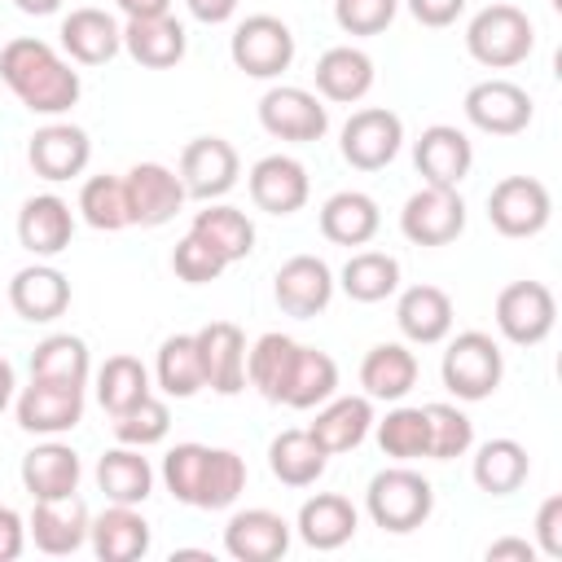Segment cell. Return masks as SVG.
<instances>
[{
    "mask_svg": "<svg viewBox=\"0 0 562 562\" xmlns=\"http://www.w3.org/2000/svg\"><path fill=\"white\" fill-rule=\"evenodd\" d=\"M206 443H176V448H167V457H162V487L180 501V505H198V487H202V470H206Z\"/></svg>",
    "mask_w": 562,
    "mask_h": 562,
    "instance_id": "cell-49",
    "label": "cell"
},
{
    "mask_svg": "<svg viewBox=\"0 0 562 562\" xmlns=\"http://www.w3.org/2000/svg\"><path fill=\"white\" fill-rule=\"evenodd\" d=\"M400 149H404V119L386 105L356 110L338 132V154L356 171H382L395 162Z\"/></svg>",
    "mask_w": 562,
    "mask_h": 562,
    "instance_id": "cell-6",
    "label": "cell"
},
{
    "mask_svg": "<svg viewBox=\"0 0 562 562\" xmlns=\"http://www.w3.org/2000/svg\"><path fill=\"white\" fill-rule=\"evenodd\" d=\"M145 395H154V373L136 360V356H110L101 369H97V404L119 417L127 413L132 404H140Z\"/></svg>",
    "mask_w": 562,
    "mask_h": 562,
    "instance_id": "cell-42",
    "label": "cell"
},
{
    "mask_svg": "<svg viewBox=\"0 0 562 562\" xmlns=\"http://www.w3.org/2000/svg\"><path fill=\"white\" fill-rule=\"evenodd\" d=\"M184 4H189V13H193L198 22L220 26V22H228V18L237 13V4H241V0H184Z\"/></svg>",
    "mask_w": 562,
    "mask_h": 562,
    "instance_id": "cell-56",
    "label": "cell"
},
{
    "mask_svg": "<svg viewBox=\"0 0 562 562\" xmlns=\"http://www.w3.org/2000/svg\"><path fill=\"white\" fill-rule=\"evenodd\" d=\"M26 162H31V171H35L40 180L61 184V180H75V176L88 171V162H92V140H88V132H83L79 123L53 119V123H44V127L31 132V140H26Z\"/></svg>",
    "mask_w": 562,
    "mask_h": 562,
    "instance_id": "cell-14",
    "label": "cell"
},
{
    "mask_svg": "<svg viewBox=\"0 0 562 562\" xmlns=\"http://www.w3.org/2000/svg\"><path fill=\"white\" fill-rule=\"evenodd\" d=\"M26 549V518L13 505H0V562L22 558Z\"/></svg>",
    "mask_w": 562,
    "mask_h": 562,
    "instance_id": "cell-54",
    "label": "cell"
},
{
    "mask_svg": "<svg viewBox=\"0 0 562 562\" xmlns=\"http://www.w3.org/2000/svg\"><path fill=\"white\" fill-rule=\"evenodd\" d=\"M470 127L487 132V136H518L527 132V123L536 119V105H531V92L518 88L514 79H483L465 92L461 101Z\"/></svg>",
    "mask_w": 562,
    "mask_h": 562,
    "instance_id": "cell-13",
    "label": "cell"
},
{
    "mask_svg": "<svg viewBox=\"0 0 562 562\" xmlns=\"http://www.w3.org/2000/svg\"><path fill=\"white\" fill-rule=\"evenodd\" d=\"M329 395H338V364L329 351L321 347H303L299 342V360L290 373V391H285V408H316Z\"/></svg>",
    "mask_w": 562,
    "mask_h": 562,
    "instance_id": "cell-43",
    "label": "cell"
},
{
    "mask_svg": "<svg viewBox=\"0 0 562 562\" xmlns=\"http://www.w3.org/2000/svg\"><path fill=\"white\" fill-rule=\"evenodd\" d=\"M75 237V211L57 193H31L18 211V241L35 259H57Z\"/></svg>",
    "mask_w": 562,
    "mask_h": 562,
    "instance_id": "cell-23",
    "label": "cell"
},
{
    "mask_svg": "<svg viewBox=\"0 0 562 562\" xmlns=\"http://www.w3.org/2000/svg\"><path fill=\"white\" fill-rule=\"evenodd\" d=\"M294 360H299V342L290 334H259L250 347H246V382L268 400V404H285V391H290V373H294Z\"/></svg>",
    "mask_w": 562,
    "mask_h": 562,
    "instance_id": "cell-35",
    "label": "cell"
},
{
    "mask_svg": "<svg viewBox=\"0 0 562 562\" xmlns=\"http://www.w3.org/2000/svg\"><path fill=\"white\" fill-rule=\"evenodd\" d=\"M202 378L215 395H241L246 391V334L233 321H211L198 334Z\"/></svg>",
    "mask_w": 562,
    "mask_h": 562,
    "instance_id": "cell-24",
    "label": "cell"
},
{
    "mask_svg": "<svg viewBox=\"0 0 562 562\" xmlns=\"http://www.w3.org/2000/svg\"><path fill=\"white\" fill-rule=\"evenodd\" d=\"M123 18H158V13H171V0H114Z\"/></svg>",
    "mask_w": 562,
    "mask_h": 562,
    "instance_id": "cell-57",
    "label": "cell"
},
{
    "mask_svg": "<svg viewBox=\"0 0 562 562\" xmlns=\"http://www.w3.org/2000/svg\"><path fill=\"white\" fill-rule=\"evenodd\" d=\"M382 228V211L360 189H338L321 206V237L334 246H369Z\"/></svg>",
    "mask_w": 562,
    "mask_h": 562,
    "instance_id": "cell-32",
    "label": "cell"
},
{
    "mask_svg": "<svg viewBox=\"0 0 562 562\" xmlns=\"http://www.w3.org/2000/svg\"><path fill=\"white\" fill-rule=\"evenodd\" d=\"M439 378H443V386H448L457 400L479 404V400H487V395L501 386V378H505V351H501V342H496L492 334H483V329H461V334L448 338V347H443Z\"/></svg>",
    "mask_w": 562,
    "mask_h": 562,
    "instance_id": "cell-4",
    "label": "cell"
},
{
    "mask_svg": "<svg viewBox=\"0 0 562 562\" xmlns=\"http://www.w3.org/2000/svg\"><path fill=\"white\" fill-rule=\"evenodd\" d=\"M9 307L22 321H31V325L57 321L70 307V277L61 268H53L48 259H35V263H26V268L13 272V281H9Z\"/></svg>",
    "mask_w": 562,
    "mask_h": 562,
    "instance_id": "cell-21",
    "label": "cell"
},
{
    "mask_svg": "<svg viewBox=\"0 0 562 562\" xmlns=\"http://www.w3.org/2000/svg\"><path fill=\"white\" fill-rule=\"evenodd\" d=\"M13 413H18V426L26 435L57 439V435H66V430H75L83 422V386L31 378V386H22L13 395Z\"/></svg>",
    "mask_w": 562,
    "mask_h": 562,
    "instance_id": "cell-12",
    "label": "cell"
},
{
    "mask_svg": "<svg viewBox=\"0 0 562 562\" xmlns=\"http://www.w3.org/2000/svg\"><path fill=\"white\" fill-rule=\"evenodd\" d=\"M536 553L562 558V496H544L536 509Z\"/></svg>",
    "mask_w": 562,
    "mask_h": 562,
    "instance_id": "cell-52",
    "label": "cell"
},
{
    "mask_svg": "<svg viewBox=\"0 0 562 562\" xmlns=\"http://www.w3.org/2000/svg\"><path fill=\"white\" fill-rule=\"evenodd\" d=\"M180 184L189 198L198 202H220L237 176H241V158L237 149L224 140V136H193L184 149H180V167H176Z\"/></svg>",
    "mask_w": 562,
    "mask_h": 562,
    "instance_id": "cell-11",
    "label": "cell"
},
{
    "mask_svg": "<svg viewBox=\"0 0 562 562\" xmlns=\"http://www.w3.org/2000/svg\"><path fill=\"white\" fill-rule=\"evenodd\" d=\"M224 268H228V259L215 246H206L198 233H184L176 241V250H171V272L184 285H211V281H220Z\"/></svg>",
    "mask_w": 562,
    "mask_h": 562,
    "instance_id": "cell-50",
    "label": "cell"
},
{
    "mask_svg": "<svg viewBox=\"0 0 562 562\" xmlns=\"http://www.w3.org/2000/svg\"><path fill=\"white\" fill-rule=\"evenodd\" d=\"M400 13V0H334V22L347 35H382Z\"/></svg>",
    "mask_w": 562,
    "mask_h": 562,
    "instance_id": "cell-51",
    "label": "cell"
},
{
    "mask_svg": "<svg viewBox=\"0 0 562 562\" xmlns=\"http://www.w3.org/2000/svg\"><path fill=\"white\" fill-rule=\"evenodd\" d=\"M167 430H171V408L158 395H145L140 404H132L127 413L114 417V439L132 443V448H154L167 439Z\"/></svg>",
    "mask_w": 562,
    "mask_h": 562,
    "instance_id": "cell-48",
    "label": "cell"
},
{
    "mask_svg": "<svg viewBox=\"0 0 562 562\" xmlns=\"http://www.w3.org/2000/svg\"><path fill=\"white\" fill-rule=\"evenodd\" d=\"M88 544H92V553H97L101 562H136V558L149 553L154 531H149L140 505H114V501H110V509H101V514L92 518Z\"/></svg>",
    "mask_w": 562,
    "mask_h": 562,
    "instance_id": "cell-29",
    "label": "cell"
},
{
    "mask_svg": "<svg viewBox=\"0 0 562 562\" xmlns=\"http://www.w3.org/2000/svg\"><path fill=\"white\" fill-rule=\"evenodd\" d=\"M413 167L422 171L426 184H443V189H457L470 167H474V145L461 127L452 123H430L422 127V136L413 140Z\"/></svg>",
    "mask_w": 562,
    "mask_h": 562,
    "instance_id": "cell-20",
    "label": "cell"
},
{
    "mask_svg": "<svg viewBox=\"0 0 562 562\" xmlns=\"http://www.w3.org/2000/svg\"><path fill=\"white\" fill-rule=\"evenodd\" d=\"M496 329L514 347H540L558 325V299L544 281H509L496 294Z\"/></svg>",
    "mask_w": 562,
    "mask_h": 562,
    "instance_id": "cell-7",
    "label": "cell"
},
{
    "mask_svg": "<svg viewBox=\"0 0 562 562\" xmlns=\"http://www.w3.org/2000/svg\"><path fill=\"white\" fill-rule=\"evenodd\" d=\"M312 79H316V97H321V101L356 105V101L369 97L378 70H373V57H369L364 48H356V44H334V48H325V53L316 57Z\"/></svg>",
    "mask_w": 562,
    "mask_h": 562,
    "instance_id": "cell-25",
    "label": "cell"
},
{
    "mask_svg": "<svg viewBox=\"0 0 562 562\" xmlns=\"http://www.w3.org/2000/svg\"><path fill=\"white\" fill-rule=\"evenodd\" d=\"M334 285L338 281H334V272H329V263L321 255H290L272 277V299H277V307L285 316L312 321V316H321L329 307Z\"/></svg>",
    "mask_w": 562,
    "mask_h": 562,
    "instance_id": "cell-16",
    "label": "cell"
},
{
    "mask_svg": "<svg viewBox=\"0 0 562 562\" xmlns=\"http://www.w3.org/2000/svg\"><path fill=\"white\" fill-rule=\"evenodd\" d=\"M329 465V452L307 430H281L268 443V470L285 487H312Z\"/></svg>",
    "mask_w": 562,
    "mask_h": 562,
    "instance_id": "cell-37",
    "label": "cell"
},
{
    "mask_svg": "<svg viewBox=\"0 0 562 562\" xmlns=\"http://www.w3.org/2000/svg\"><path fill=\"white\" fill-rule=\"evenodd\" d=\"M57 35H61V53L75 66H105V61H114L123 53V26H119V18L105 13V9H92V4L70 9L61 18V31Z\"/></svg>",
    "mask_w": 562,
    "mask_h": 562,
    "instance_id": "cell-22",
    "label": "cell"
},
{
    "mask_svg": "<svg viewBox=\"0 0 562 562\" xmlns=\"http://www.w3.org/2000/svg\"><path fill=\"white\" fill-rule=\"evenodd\" d=\"M154 382L167 400H193L206 378H202V356H198V338L193 334H171L162 338L158 347V360H154Z\"/></svg>",
    "mask_w": 562,
    "mask_h": 562,
    "instance_id": "cell-40",
    "label": "cell"
},
{
    "mask_svg": "<svg viewBox=\"0 0 562 562\" xmlns=\"http://www.w3.org/2000/svg\"><path fill=\"white\" fill-rule=\"evenodd\" d=\"M79 220L97 233H119L127 228V189L123 176H88L79 189Z\"/></svg>",
    "mask_w": 562,
    "mask_h": 562,
    "instance_id": "cell-45",
    "label": "cell"
},
{
    "mask_svg": "<svg viewBox=\"0 0 562 562\" xmlns=\"http://www.w3.org/2000/svg\"><path fill=\"white\" fill-rule=\"evenodd\" d=\"M338 285L356 303H382V299H391L400 290V259L386 255V250H356L342 263Z\"/></svg>",
    "mask_w": 562,
    "mask_h": 562,
    "instance_id": "cell-41",
    "label": "cell"
},
{
    "mask_svg": "<svg viewBox=\"0 0 562 562\" xmlns=\"http://www.w3.org/2000/svg\"><path fill=\"white\" fill-rule=\"evenodd\" d=\"M408 4V13L422 22V26H430V31H443V26H452L461 13H465V0H404Z\"/></svg>",
    "mask_w": 562,
    "mask_h": 562,
    "instance_id": "cell-53",
    "label": "cell"
},
{
    "mask_svg": "<svg viewBox=\"0 0 562 562\" xmlns=\"http://www.w3.org/2000/svg\"><path fill=\"white\" fill-rule=\"evenodd\" d=\"M290 536H294V527L277 509H263V505L237 509L224 522V553L233 562H277V558H285Z\"/></svg>",
    "mask_w": 562,
    "mask_h": 562,
    "instance_id": "cell-19",
    "label": "cell"
},
{
    "mask_svg": "<svg viewBox=\"0 0 562 562\" xmlns=\"http://www.w3.org/2000/svg\"><path fill=\"white\" fill-rule=\"evenodd\" d=\"M422 408H426V430H430V443H426L430 461H457L474 448V422L457 404L439 400V404H422Z\"/></svg>",
    "mask_w": 562,
    "mask_h": 562,
    "instance_id": "cell-46",
    "label": "cell"
},
{
    "mask_svg": "<svg viewBox=\"0 0 562 562\" xmlns=\"http://www.w3.org/2000/svg\"><path fill=\"white\" fill-rule=\"evenodd\" d=\"M123 53L145 66V70H171L189 53V35L180 18L158 13V18H127L123 22Z\"/></svg>",
    "mask_w": 562,
    "mask_h": 562,
    "instance_id": "cell-26",
    "label": "cell"
},
{
    "mask_svg": "<svg viewBox=\"0 0 562 562\" xmlns=\"http://www.w3.org/2000/svg\"><path fill=\"white\" fill-rule=\"evenodd\" d=\"M189 233H198L206 246H215L228 263H241L255 250V224H250V215L237 211V206H228V202H206L193 215Z\"/></svg>",
    "mask_w": 562,
    "mask_h": 562,
    "instance_id": "cell-39",
    "label": "cell"
},
{
    "mask_svg": "<svg viewBox=\"0 0 562 562\" xmlns=\"http://www.w3.org/2000/svg\"><path fill=\"white\" fill-rule=\"evenodd\" d=\"M0 79L31 114H44V119L66 114L83 92L75 61L35 35H13L0 48Z\"/></svg>",
    "mask_w": 562,
    "mask_h": 562,
    "instance_id": "cell-1",
    "label": "cell"
},
{
    "mask_svg": "<svg viewBox=\"0 0 562 562\" xmlns=\"http://www.w3.org/2000/svg\"><path fill=\"white\" fill-rule=\"evenodd\" d=\"M97 487L114 505H145L154 496V465H149L145 448L119 443V448L101 452V461H97Z\"/></svg>",
    "mask_w": 562,
    "mask_h": 562,
    "instance_id": "cell-34",
    "label": "cell"
},
{
    "mask_svg": "<svg viewBox=\"0 0 562 562\" xmlns=\"http://www.w3.org/2000/svg\"><path fill=\"white\" fill-rule=\"evenodd\" d=\"M487 562H536V544L518 536H501L487 544Z\"/></svg>",
    "mask_w": 562,
    "mask_h": 562,
    "instance_id": "cell-55",
    "label": "cell"
},
{
    "mask_svg": "<svg viewBox=\"0 0 562 562\" xmlns=\"http://www.w3.org/2000/svg\"><path fill=\"white\" fill-rule=\"evenodd\" d=\"M373 422L378 417H373V400L369 395H329L325 404H316V422L307 426V435L329 457H338V452L360 448L369 439Z\"/></svg>",
    "mask_w": 562,
    "mask_h": 562,
    "instance_id": "cell-27",
    "label": "cell"
},
{
    "mask_svg": "<svg viewBox=\"0 0 562 562\" xmlns=\"http://www.w3.org/2000/svg\"><path fill=\"white\" fill-rule=\"evenodd\" d=\"M246 189H250V202L268 215H294L307 206V193H312V180H307V167L290 154H263L250 176H246Z\"/></svg>",
    "mask_w": 562,
    "mask_h": 562,
    "instance_id": "cell-18",
    "label": "cell"
},
{
    "mask_svg": "<svg viewBox=\"0 0 562 562\" xmlns=\"http://www.w3.org/2000/svg\"><path fill=\"white\" fill-rule=\"evenodd\" d=\"M88 527L92 514L79 501V492L70 496H53V501H31V518H26V540H35L40 553L48 558H70L88 544Z\"/></svg>",
    "mask_w": 562,
    "mask_h": 562,
    "instance_id": "cell-17",
    "label": "cell"
},
{
    "mask_svg": "<svg viewBox=\"0 0 562 562\" xmlns=\"http://www.w3.org/2000/svg\"><path fill=\"white\" fill-rule=\"evenodd\" d=\"M259 127L290 145H312L329 132V110L316 92L299 83H272L259 97Z\"/></svg>",
    "mask_w": 562,
    "mask_h": 562,
    "instance_id": "cell-8",
    "label": "cell"
},
{
    "mask_svg": "<svg viewBox=\"0 0 562 562\" xmlns=\"http://www.w3.org/2000/svg\"><path fill=\"white\" fill-rule=\"evenodd\" d=\"M452 299H448V290H439V285H408V290H400V299H395V325H400V334L408 338V342H417V347H435V342H443L448 334H452Z\"/></svg>",
    "mask_w": 562,
    "mask_h": 562,
    "instance_id": "cell-31",
    "label": "cell"
},
{
    "mask_svg": "<svg viewBox=\"0 0 562 562\" xmlns=\"http://www.w3.org/2000/svg\"><path fill=\"white\" fill-rule=\"evenodd\" d=\"M22 487L31 492V501H53V496H70L79 492L83 479V461L70 443L61 439H44L22 457Z\"/></svg>",
    "mask_w": 562,
    "mask_h": 562,
    "instance_id": "cell-30",
    "label": "cell"
},
{
    "mask_svg": "<svg viewBox=\"0 0 562 562\" xmlns=\"http://www.w3.org/2000/svg\"><path fill=\"white\" fill-rule=\"evenodd\" d=\"M400 233L413 246H448V241H457L465 233V202H461V193L443 189V184H422L400 206Z\"/></svg>",
    "mask_w": 562,
    "mask_h": 562,
    "instance_id": "cell-10",
    "label": "cell"
},
{
    "mask_svg": "<svg viewBox=\"0 0 562 562\" xmlns=\"http://www.w3.org/2000/svg\"><path fill=\"white\" fill-rule=\"evenodd\" d=\"M13 9L26 13V18H48V13L61 9V0H13Z\"/></svg>",
    "mask_w": 562,
    "mask_h": 562,
    "instance_id": "cell-59",
    "label": "cell"
},
{
    "mask_svg": "<svg viewBox=\"0 0 562 562\" xmlns=\"http://www.w3.org/2000/svg\"><path fill=\"white\" fill-rule=\"evenodd\" d=\"M356 527H360V509H356L347 496H338V492H316V496H307V501L299 505V518H294L299 540H303L307 549H316V553L342 549V544L356 536Z\"/></svg>",
    "mask_w": 562,
    "mask_h": 562,
    "instance_id": "cell-28",
    "label": "cell"
},
{
    "mask_svg": "<svg viewBox=\"0 0 562 562\" xmlns=\"http://www.w3.org/2000/svg\"><path fill=\"white\" fill-rule=\"evenodd\" d=\"M487 220L501 237H536L553 220L549 184L536 176H505L487 193Z\"/></svg>",
    "mask_w": 562,
    "mask_h": 562,
    "instance_id": "cell-9",
    "label": "cell"
},
{
    "mask_svg": "<svg viewBox=\"0 0 562 562\" xmlns=\"http://www.w3.org/2000/svg\"><path fill=\"white\" fill-rule=\"evenodd\" d=\"M13 395H18V373H13V364L0 356V413L13 404Z\"/></svg>",
    "mask_w": 562,
    "mask_h": 562,
    "instance_id": "cell-58",
    "label": "cell"
},
{
    "mask_svg": "<svg viewBox=\"0 0 562 562\" xmlns=\"http://www.w3.org/2000/svg\"><path fill=\"white\" fill-rule=\"evenodd\" d=\"M123 189H127V220L140 228H162L176 220V211L189 202L180 176L162 162H136L123 171Z\"/></svg>",
    "mask_w": 562,
    "mask_h": 562,
    "instance_id": "cell-15",
    "label": "cell"
},
{
    "mask_svg": "<svg viewBox=\"0 0 562 562\" xmlns=\"http://www.w3.org/2000/svg\"><path fill=\"white\" fill-rule=\"evenodd\" d=\"M228 57L246 79H281L294 66V31L277 13H250L233 26Z\"/></svg>",
    "mask_w": 562,
    "mask_h": 562,
    "instance_id": "cell-5",
    "label": "cell"
},
{
    "mask_svg": "<svg viewBox=\"0 0 562 562\" xmlns=\"http://www.w3.org/2000/svg\"><path fill=\"white\" fill-rule=\"evenodd\" d=\"M470 474H474L479 492H487V496H514L527 483V474H531V457H527V448L518 439L501 435V439H487V443L474 448Z\"/></svg>",
    "mask_w": 562,
    "mask_h": 562,
    "instance_id": "cell-36",
    "label": "cell"
},
{
    "mask_svg": "<svg viewBox=\"0 0 562 562\" xmlns=\"http://www.w3.org/2000/svg\"><path fill=\"white\" fill-rule=\"evenodd\" d=\"M531 48H536V22L518 4L496 0V4H483L465 22V53L487 70H509L527 61Z\"/></svg>",
    "mask_w": 562,
    "mask_h": 562,
    "instance_id": "cell-3",
    "label": "cell"
},
{
    "mask_svg": "<svg viewBox=\"0 0 562 562\" xmlns=\"http://www.w3.org/2000/svg\"><path fill=\"white\" fill-rule=\"evenodd\" d=\"M241 492H246V461L233 448H211L193 509H228Z\"/></svg>",
    "mask_w": 562,
    "mask_h": 562,
    "instance_id": "cell-47",
    "label": "cell"
},
{
    "mask_svg": "<svg viewBox=\"0 0 562 562\" xmlns=\"http://www.w3.org/2000/svg\"><path fill=\"white\" fill-rule=\"evenodd\" d=\"M31 378L40 382H66V386H88L92 378V351L79 334H48L31 351Z\"/></svg>",
    "mask_w": 562,
    "mask_h": 562,
    "instance_id": "cell-38",
    "label": "cell"
},
{
    "mask_svg": "<svg viewBox=\"0 0 562 562\" xmlns=\"http://www.w3.org/2000/svg\"><path fill=\"white\" fill-rule=\"evenodd\" d=\"M373 435H378L382 457H391V461H417V457H426V443H430L426 408L395 404V408H386L382 422H373Z\"/></svg>",
    "mask_w": 562,
    "mask_h": 562,
    "instance_id": "cell-44",
    "label": "cell"
},
{
    "mask_svg": "<svg viewBox=\"0 0 562 562\" xmlns=\"http://www.w3.org/2000/svg\"><path fill=\"white\" fill-rule=\"evenodd\" d=\"M364 509H369L373 527H382L391 536H408L435 514V487L408 461H395V465H386L369 479Z\"/></svg>",
    "mask_w": 562,
    "mask_h": 562,
    "instance_id": "cell-2",
    "label": "cell"
},
{
    "mask_svg": "<svg viewBox=\"0 0 562 562\" xmlns=\"http://www.w3.org/2000/svg\"><path fill=\"white\" fill-rule=\"evenodd\" d=\"M360 386L369 400L400 404L417 386V356L404 342H373L360 360Z\"/></svg>",
    "mask_w": 562,
    "mask_h": 562,
    "instance_id": "cell-33",
    "label": "cell"
}]
</instances>
